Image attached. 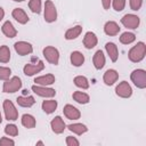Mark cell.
Returning a JSON list of instances; mask_svg holds the SVG:
<instances>
[{
    "instance_id": "cell-23",
    "label": "cell",
    "mask_w": 146,
    "mask_h": 146,
    "mask_svg": "<svg viewBox=\"0 0 146 146\" xmlns=\"http://www.w3.org/2000/svg\"><path fill=\"white\" fill-rule=\"evenodd\" d=\"M67 129L71 132L78 135V136H81V135H83V133H86L88 131L87 125L83 124V123H72V124H68L67 125Z\"/></svg>"
},
{
    "instance_id": "cell-35",
    "label": "cell",
    "mask_w": 146,
    "mask_h": 146,
    "mask_svg": "<svg viewBox=\"0 0 146 146\" xmlns=\"http://www.w3.org/2000/svg\"><path fill=\"white\" fill-rule=\"evenodd\" d=\"M11 75V70L6 66H0V80H8Z\"/></svg>"
},
{
    "instance_id": "cell-27",
    "label": "cell",
    "mask_w": 146,
    "mask_h": 146,
    "mask_svg": "<svg viewBox=\"0 0 146 146\" xmlns=\"http://www.w3.org/2000/svg\"><path fill=\"white\" fill-rule=\"evenodd\" d=\"M72 98H73L76 103H79V104H81V105L88 104V103L90 102L89 95L86 94V92H83V91H74L73 95H72Z\"/></svg>"
},
{
    "instance_id": "cell-10",
    "label": "cell",
    "mask_w": 146,
    "mask_h": 146,
    "mask_svg": "<svg viewBox=\"0 0 146 146\" xmlns=\"http://www.w3.org/2000/svg\"><path fill=\"white\" fill-rule=\"evenodd\" d=\"M15 51L21 56H26L33 52V46L26 41H17L14 44Z\"/></svg>"
},
{
    "instance_id": "cell-4",
    "label": "cell",
    "mask_w": 146,
    "mask_h": 146,
    "mask_svg": "<svg viewBox=\"0 0 146 146\" xmlns=\"http://www.w3.org/2000/svg\"><path fill=\"white\" fill-rule=\"evenodd\" d=\"M42 54L46 58V60L52 65H58L59 63V51L57 48L52 47V46H47L43 48Z\"/></svg>"
},
{
    "instance_id": "cell-22",
    "label": "cell",
    "mask_w": 146,
    "mask_h": 146,
    "mask_svg": "<svg viewBox=\"0 0 146 146\" xmlns=\"http://www.w3.org/2000/svg\"><path fill=\"white\" fill-rule=\"evenodd\" d=\"M70 60H71V64L75 67H80L83 63H84V56L82 52L75 50V51H72L71 52V56H70Z\"/></svg>"
},
{
    "instance_id": "cell-26",
    "label": "cell",
    "mask_w": 146,
    "mask_h": 146,
    "mask_svg": "<svg viewBox=\"0 0 146 146\" xmlns=\"http://www.w3.org/2000/svg\"><path fill=\"white\" fill-rule=\"evenodd\" d=\"M16 102L21 107H32L35 103V99L33 96H19L17 97Z\"/></svg>"
},
{
    "instance_id": "cell-39",
    "label": "cell",
    "mask_w": 146,
    "mask_h": 146,
    "mask_svg": "<svg viewBox=\"0 0 146 146\" xmlns=\"http://www.w3.org/2000/svg\"><path fill=\"white\" fill-rule=\"evenodd\" d=\"M111 3H112V0H102V5H103V8H104L105 10L110 9V7H111Z\"/></svg>"
},
{
    "instance_id": "cell-31",
    "label": "cell",
    "mask_w": 146,
    "mask_h": 146,
    "mask_svg": "<svg viewBox=\"0 0 146 146\" xmlns=\"http://www.w3.org/2000/svg\"><path fill=\"white\" fill-rule=\"evenodd\" d=\"M136 40V35L132 32H123L120 36V42L122 44H130Z\"/></svg>"
},
{
    "instance_id": "cell-6",
    "label": "cell",
    "mask_w": 146,
    "mask_h": 146,
    "mask_svg": "<svg viewBox=\"0 0 146 146\" xmlns=\"http://www.w3.org/2000/svg\"><path fill=\"white\" fill-rule=\"evenodd\" d=\"M2 107H3V112H5V116H6V120L8 121H15L18 119V111L16 110L14 103L9 99H5L3 100V104H2Z\"/></svg>"
},
{
    "instance_id": "cell-19",
    "label": "cell",
    "mask_w": 146,
    "mask_h": 146,
    "mask_svg": "<svg viewBox=\"0 0 146 146\" xmlns=\"http://www.w3.org/2000/svg\"><path fill=\"white\" fill-rule=\"evenodd\" d=\"M56 81V78L54 74H44V75H41V76H36L34 79V82L35 84H39V86H50L52 83H55Z\"/></svg>"
},
{
    "instance_id": "cell-28",
    "label": "cell",
    "mask_w": 146,
    "mask_h": 146,
    "mask_svg": "<svg viewBox=\"0 0 146 146\" xmlns=\"http://www.w3.org/2000/svg\"><path fill=\"white\" fill-rule=\"evenodd\" d=\"M21 122L27 129H33L35 127V124H36L35 117L33 115H31V114H23L22 119H21Z\"/></svg>"
},
{
    "instance_id": "cell-42",
    "label": "cell",
    "mask_w": 146,
    "mask_h": 146,
    "mask_svg": "<svg viewBox=\"0 0 146 146\" xmlns=\"http://www.w3.org/2000/svg\"><path fill=\"white\" fill-rule=\"evenodd\" d=\"M1 122H2V116H1V112H0V124H1Z\"/></svg>"
},
{
    "instance_id": "cell-12",
    "label": "cell",
    "mask_w": 146,
    "mask_h": 146,
    "mask_svg": "<svg viewBox=\"0 0 146 146\" xmlns=\"http://www.w3.org/2000/svg\"><path fill=\"white\" fill-rule=\"evenodd\" d=\"M63 113L66 116V119L68 120H78L81 117V112L73 105L71 104H66L63 108Z\"/></svg>"
},
{
    "instance_id": "cell-11",
    "label": "cell",
    "mask_w": 146,
    "mask_h": 146,
    "mask_svg": "<svg viewBox=\"0 0 146 146\" xmlns=\"http://www.w3.org/2000/svg\"><path fill=\"white\" fill-rule=\"evenodd\" d=\"M44 68V64L42 60H39L38 64H26L23 67V72L26 76H32L36 73H40Z\"/></svg>"
},
{
    "instance_id": "cell-21",
    "label": "cell",
    "mask_w": 146,
    "mask_h": 146,
    "mask_svg": "<svg viewBox=\"0 0 146 146\" xmlns=\"http://www.w3.org/2000/svg\"><path fill=\"white\" fill-rule=\"evenodd\" d=\"M105 62H106V59H105L104 52L102 50H97L95 52L94 57H92V64H94L95 68L96 70H102L105 65Z\"/></svg>"
},
{
    "instance_id": "cell-34",
    "label": "cell",
    "mask_w": 146,
    "mask_h": 146,
    "mask_svg": "<svg viewBox=\"0 0 146 146\" xmlns=\"http://www.w3.org/2000/svg\"><path fill=\"white\" fill-rule=\"evenodd\" d=\"M111 5L115 11H122L125 7V0H112Z\"/></svg>"
},
{
    "instance_id": "cell-38",
    "label": "cell",
    "mask_w": 146,
    "mask_h": 146,
    "mask_svg": "<svg viewBox=\"0 0 146 146\" xmlns=\"http://www.w3.org/2000/svg\"><path fill=\"white\" fill-rule=\"evenodd\" d=\"M0 145L3 146V145H15V141L8 137H1L0 138Z\"/></svg>"
},
{
    "instance_id": "cell-3",
    "label": "cell",
    "mask_w": 146,
    "mask_h": 146,
    "mask_svg": "<svg viewBox=\"0 0 146 146\" xmlns=\"http://www.w3.org/2000/svg\"><path fill=\"white\" fill-rule=\"evenodd\" d=\"M21 88H22V80L18 76H13L3 82L2 91L6 94H14L18 91Z\"/></svg>"
},
{
    "instance_id": "cell-30",
    "label": "cell",
    "mask_w": 146,
    "mask_h": 146,
    "mask_svg": "<svg viewBox=\"0 0 146 146\" xmlns=\"http://www.w3.org/2000/svg\"><path fill=\"white\" fill-rule=\"evenodd\" d=\"M10 60V50L9 47L3 44L0 47V63L6 64Z\"/></svg>"
},
{
    "instance_id": "cell-29",
    "label": "cell",
    "mask_w": 146,
    "mask_h": 146,
    "mask_svg": "<svg viewBox=\"0 0 146 146\" xmlns=\"http://www.w3.org/2000/svg\"><path fill=\"white\" fill-rule=\"evenodd\" d=\"M73 82L78 88H81V89H88L89 88V80L83 75L75 76L73 79Z\"/></svg>"
},
{
    "instance_id": "cell-5",
    "label": "cell",
    "mask_w": 146,
    "mask_h": 146,
    "mask_svg": "<svg viewBox=\"0 0 146 146\" xmlns=\"http://www.w3.org/2000/svg\"><path fill=\"white\" fill-rule=\"evenodd\" d=\"M43 17L47 23H52L57 19V9L55 3L51 0H47L44 2V11H43Z\"/></svg>"
},
{
    "instance_id": "cell-15",
    "label": "cell",
    "mask_w": 146,
    "mask_h": 146,
    "mask_svg": "<svg viewBox=\"0 0 146 146\" xmlns=\"http://www.w3.org/2000/svg\"><path fill=\"white\" fill-rule=\"evenodd\" d=\"M82 42H83V46H84L87 49H92L94 47L97 46L98 39H97V35H96L94 32L89 31V32H87V33L84 34Z\"/></svg>"
},
{
    "instance_id": "cell-18",
    "label": "cell",
    "mask_w": 146,
    "mask_h": 146,
    "mask_svg": "<svg viewBox=\"0 0 146 146\" xmlns=\"http://www.w3.org/2000/svg\"><path fill=\"white\" fill-rule=\"evenodd\" d=\"M1 31L2 33L5 34V36L7 38H15L17 35V30L16 27L13 25V23L10 21H6L3 24H2V27H1Z\"/></svg>"
},
{
    "instance_id": "cell-25",
    "label": "cell",
    "mask_w": 146,
    "mask_h": 146,
    "mask_svg": "<svg viewBox=\"0 0 146 146\" xmlns=\"http://www.w3.org/2000/svg\"><path fill=\"white\" fill-rule=\"evenodd\" d=\"M81 32H82V26L81 25H75V26L68 29L65 32V39L66 40H74L81 34Z\"/></svg>"
},
{
    "instance_id": "cell-40",
    "label": "cell",
    "mask_w": 146,
    "mask_h": 146,
    "mask_svg": "<svg viewBox=\"0 0 146 146\" xmlns=\"http://www.w3.org/2000/svg\"><path fill=\"white\" fill-rule=\"evenodd\" d=\"M3 17H5V10L2 7H0V22L3 19Z\"/></svg>"
},
{
    "instance_id": "cell-16",
    "label": "cell",
    "mask_w": 146,
    "mask_h": 146,
    "mask_svg": "<svg viewBox=\"0 0 146 146\" xmlns=\"http://www.w3.org/2000/svg\"><path fill=\"white\" fill-rule=\"evenodd\" d=\"M120 29L121 27L119 26V24L116 22H114V21H108L104 25V32H105V34H107L110 36L117 35L119 32H120Z\"/></svg>"
},
{
    "instance_id": "cell-32",
    "label": "cell",
    "mask_w": 146,
    "mask_h": 146,
    "mask_svg": "<svg viewBox=\"0 0 146 146\" xmlns=\"http://www.w3.org/2000/svg\"><path fill=\"white\" fill-rule=\"evenodd\" d=\"M41 7H42L41 0H30L29 1V8L34 14H40L41 13Z\"/></svg>"
},
{
    "instance_id": "cell-37",
    "label": "cell",
    "mask_w": 146,
    "mask_h": 146,
    "mask_svg": "<svg viewBox=\"0 0 146 146\" xmlns=\"http://www.w3.org/2000/svg\"><path fill=\"white\" fill-rule=\"evenodd\" d=\"M66 145L67 146H79L80 141L73 136H67L66 137Z\"/></svg>"
},
{
    "instance_id": "cell-33",
    "label": "cell",
    "mask_w": 146,
    "mask_h": 146,
    "mask_svg": "<svg viewBox=\"0 0 146 146\" xmlns=\"http://www.w3.org/2000/svg\"><path fill=\"white\" fill-rule=\"evenodd\" d=\"M5 133L10 136V137H16L18 136V128L17 125L13 124V123H9L5 127Z\"/></svg>"
},
{
    "instance_id": "cell-2",
    "label": "cell",
    "mask_w": 146,
    "mask_h": 146,
    "mask_svg": "<svg viewBox=\"0 0 146 146\" xmlns=\"http://www.w3.org/2000/svg\"><path fill=\"white\" fill-rule=\"evenodd\" d=\"M130 79L137 88H139V89L146 88V71L145 70H143V68L133 70L130 74Z\"/></svg>"
},
{
    "instance_id": "cell-41",
    "label": "cell",
    "mask_w": 146,
    "mask_h": 146,
    "mask_svg": "<svg viewBox=\"0 0 146 146\" xmlns=\"http://www.w3.org/2000/svg\"><path fill=\"white\" fill-rule=\"evenodd\" d=\"M36 145H44V144H43V141L39 140V141H36Z\"/></svg>"
},
{
    "instance_id": "cell-36",
    "label": "cell",
    "mask_w": 146,
    "mask_h": 146,
    "mask_svg": "<svg viewBox=\"0 0 146 146\" xmlns=\"http://www.w3.org/2000/svg\"><path fill=\"white\" fill-rule=\"evenodd\" d=\"M129 5H130L131 10L137 11V10H139V9L141 8L143 0H129Z\"/></svg>"
},
{
    "instance_id": "cell-8",
    "label": "cell",
    "mask_w": 146,
    "mask_h": 146,
    "mask_svg": "<svg viewBox=\"0 0 146 146\" xmlns=\"http://www.w3.org/2000/svg\"><path fill=\"white\" fill-rule=\"evenodd\" d=\"M31 89L34 94H36L38 96L43 97V98H52V97L56 96V90L54 88H49V87H46V86L34 84V86H32Z\"/></svg>"
},
{
    "instance_id": "cell-13",
    "label": "cell",
    "mask_w": 146,
    "mask_h": 146,
    "mask_svg": "<svg viewBox=\"0 0 146 146\" xmlns=\"http://www.w3.org/2000/svg\"><path fill=\"white\" fill-rule=\"evenodd\" d=\"M50 128H51V130H52L54 133L59 135V133L64 132V130L66 129V124H65L64 120L60 116H55L50 121Z\"/></svg>"
},
{
    "instance_id": "cell-17",
    "label": "cell",
    "mask_w": 146,
    "mask_h": 146,
    "mask_svg": "<svg viewBox=\"0 0 146 146\" xmlns=\"http://www.w3.org/2000/svg\"><path fill=\"white\" fill-rule=\"evenodd\" d=\"M11 16H13V18H15V21L16 22H18L19 24H26L27 22H29V16H27V14L25 13V10L24 9H22V8H15L13 11H11Z\"/></svg>"
},
{
    "instance_id": "cell-7",
    "label": "cell",
    "mask_w": 146,
    "mask_h": 146,
    "mask_svg": "<svg viewBox=\"0 0 146 146\" xmlns=\"http://www.w3.org/2000/svg\"><path fill=\"white\" fill-rule=\"evenodd\" d=\"M121 24L127 27V29H130V30H135L139 26L140 24V19L137 15L135 14H125L122 18H121Z\"/></svg>"
},
{
    "instance_id": "cell-1",
    "label": "cell",
    "mask_w": 146,
    "mask_h": 146,
    "mask_svg": "<svg viewBox=\"0 0 146 146\" xmlns=\"http://www.w3.org/2000/svg\"><path fill=\"white\" fill-rule=\"evenodd\" d=\"M146 55V44L143 41L137 42L136 46H133L132 48H130V50L128 51V57L129 60L132 63H139L145 58Z\"/></svg>"
},
{
    "instance_id": "cell-24",
    "label": "cell",
    "mask_w": 146,
    "mask_h": 146,
    "mask_svg": "<svg viewBox=\"0 0 146 146\" xmlns=\"http://www.w3.org/2000/svg\"><path fill=\"white\" fill-rule=\"evenodd\" d=\"M57 102L54 100V99H48V100H43L42 104H41V107L43 110V112L46 114H51L56 111L57 108Z\"/></svg>"
},
{
    "instance_id": "cell-9",
    "label": "cell",
    "mask_w": 146,
    "mask_h": 146,
    "mask_svg": "<svg viewBox=\"0 0 146 146\" xmlns=\"http://www.w3.org/2000/svg\"><path fill=\"white\" fill-rule=\"evenodd\" d=\"M115 94L121 98H130L132 95V88L127 81H121L115 87Z\"/></svg>"
},
{
    "instance_id": "cell-20",
    "label": "cell",
    "mask_w": 146,
    "mask_h": 146,
    "mask_svg": "<svg viewBox=\"0 0 146 146\" xmlns=\"http://www.w3.org/2000/svg\"><path fill=\"white\" fill-rule=\"evenodd\" d=\"M105 49H106L107 55L111 58V60L113 63H115L117 60V58H119V49H117V46L114 42H107L105 44Z\"/></svg>"
},
{
    "instance_id": "cell-43",
    "label": "cell",
    "mask_w": 146,
    "mask_h": 146,
    "mask_svg": "<svg viewBox=\"0 0 146 146\" xmlns=\"http://www.w3.org/2000/svg\"><path fill=\"white\" fill-rule=\"evenodd\" d=\"M13 1H16V2H22V1H24V0H13Z\"/></svg>"
},
{
    "instance_id": "cell-14",
    "label": "cell",
    "mask_w": 146,
    "mask_h": 146,
    "mask_svg": "<svg viewBox=\"0 0 146 146\" xmlns=\"http://www.w3.org/2000/svg\"><path fill=\"white\" fill-rule=\"evenodd\" d=\"M119 79V73L116 70H113V68H110L107 70L104 75H103V81L106 86H112Z\"/></svg>"
}]
</instances>
